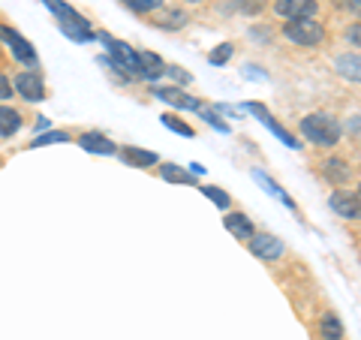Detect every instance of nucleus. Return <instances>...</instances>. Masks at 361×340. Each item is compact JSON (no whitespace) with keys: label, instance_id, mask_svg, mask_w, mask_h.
Here are the masks:
<instances>
[{"label":"nucleus","instance_id":"nucleus-23","mask_svg":"<svg viewBox=\"0 0 361 340\" xmlns=\"http://www.w3.org/2000/svg\"><path fill=\"white\" fill-rule=\"evenodd\" d=\"M160 121H163V127H166V130L180 133V135H187V139H193V135H196V130L190 127V123H184V121H180L178 115H163Z\"/></svg>","mask_w":361,"mask_h":340},{"label":"nucleus","instance_id":"nucleus-18","mask_svg":"<svg viewBox=\"0 0 361 340\" xmlns=\"http://www.w3.org/2000/svg\"><path fill=\"white\" fill-rule=\"evenodd\" d=\"M123 160H127V163H133V166H142V169H148V166H157V163H160V157H157L154 151L127 148V151H123Z\"/></svg>","mask_w":361,"mask_h":340},{"label":"nucleus","instance_id":"nucleus-10","mask_svg":"<svg viewBox=\"0 0 361 340\" xmlns=\"http://www.w3.org/2000/svg\"><path fill=\"white\" fill-rule=\"evenodd\" d=\"M244 109H247V111H253V115H256L259 121H262V123H265V127H268L271 133H274V135H277V139H280V142H283V145H286V148H298L295 135H292L289 130H283V127H280V123H277L274 118H271V115H268V109H265L262 103H247Z\"/></svg>","mask_w":361,"mask_h":340},{"label":"nucleus","instance_id":"nucleus-14","mask_svg":"<svg viewBox=\"0 0 361 340\" xmlns=\"http://www.w3.org/2000/svg\"><path fill=\"white\" fill-rule=\"evenodd\" d=\"M139 66H142V78H148V82H157L160 75H166V63L154 51H139Z\"/></svg>","mask_w":361,"mask_h":340},{"label":"nucleus","instance_id":"nucleus-1","mask_svg":"<svg viewBox=\"0 0 361 340\" xmlns=\"http://www.w3.org/2000/svg\"><path fill=\"white\" fill-rule=\"evenodd\" d=\"M301 127V135L313 145H319V148H334L337 142H341V123H337L331 115H325V111H313V115H304L298 121Z\"/></svg>","mask_w":361,"mask_h":340},{"label":"nucleus","instance_id":"nucleus-16","mask_svg":"<svg viewBox=\"0 0 361 340\" xmlns=\"http://www.w3.org/2000/svg\"><path fill=\"white\" fill-rule=\"evenodd\" d=\"M361 66H358V54L353 51V54H341L337 58V73H341L343 78H349L353 85H358V78H361Z\"/></svg>","mask_w":361,"mask_h":340},{"label":"nucleus","instance_id":"nucleus-3","mask_svg":"<svg viewBox=\"0 0 361 340\" xmlns=\"http://www.w3.org/2000/svg\"><path fill=\"white\" fill-rule=\"evenodd\" d=\"M283 37L292 45H301V49H313V45L325 42V28L316 18H295L283 28Z\"/></svg>","mask_w":361,"mask_h":340},{"label":"nucleus","instance_id":"nucleus-13","mask_svg":"<svg viewBox=\"0 0 361 340\" xmlns=\"http://www.w3.org/2000/svg\"><path fill=\"white\" fill-rule=\"evenodd\" d=\"M78 148L87 154H115V145H111V139L103 133H85L82 139H78Z\"/></svg>","mask_w":361,"mask_h":340},{"label":"nucleus","instance_id":"nucleus-31","mask_svg":"<svg viewBox=\"0 0 361 340\" xmlns=\"http://www.w3.org/2000/svg\"><path fill=\"white\" fill-rule=\"evenodd\" d=\"M346 6L353 9V13H358V0H346Z\"/></svg>","mask_w":361,"mask_h":340},{"label":"nucleus","instance_id":"nucleus-12","mask_svg":"<svg viewBox=\"0 0 361 340\" xmlns=\"http://www.w3.org/2000/svg\"><path fill=\"white\" fill-rule=\"evenodd\" d=\"M223 226L229 229L238 241H250V235L256 232L253 229V220L247 217V214H241V211H226V217H223Z\"/></svg>","mask_w":361,"mask_h":340},{"label":"nucleus","instance_id":"nucleus-7","mask_svg":"<svg viewBox=\"0 0 361 340\" xmlns=\"http://www.w3.org/2000/svg\"><path fill=\"white\" fill-rule=\"evenodd\" d=\"M13 87L18 90L21 99H27V103H39V99H45V82H42V75L37 70L18 73L13 78Z\"/></svg>","mask_w":361,"mask_h":340},{"label":"nucleus","instance_id":"nucleus-4","mask_svg":"<svg viewBox=\"0 0 361 340\" xmlns=\"http://www.w3.org/2000/svg\"><path fill=\"white\" fill-rule=\"evenodd\" d=\"M0 40H4V42L9 45V54H13V58H16L18 63H25V66H37V63H39L37 49H33V45H30L25 37H21L18 30L9 28V25L0 28Z\"/></svg>","mask_w":361,"mask_h":340},{"label":"nucleus","instance_id":"nucleus-27","mask_svg":"<svg viewBox=\"0 0 361 340\" xmlns=\"http://www.w3.org/2000/svg\"><path fill=\"white\" fill-rule=\"evenodd\" d=\"M166 73L175 78V82H180V85H190L193 82V75H190L187 70H180V66H166Z\"/></svg>","mask_w":361,"mask_h":340},{"label":"nucleus","instance_id":"nucleus-28","mask_svg":"<svg viewBox=\"0 0 361 340\" xmlns=\"http://www.w3.org/2000/svg\"><path fill=\"white\" fill-rule=\"evenodd\" d=\"M9 97H13V82H9V78L0 73V103H6Z\"/></svg>","mask_w":361,"mask_h":340},{"label":"nucleus","instance_id":"nucleus-2","mask_svg":"<svg viewBox=\"0 0 361 340\" xmlns=\"http://www.w3.org/2000/svg\"><path fill=\"white\" fill-rule=\"evenodd\" d=\"M42 4L58 16V28H61L63 37H70L73 42H94L97 40L94 33H90V21L78 16L73 6H66L63 0H42Z\"/></svg>","mask_w":361,"mask_h":340},{"label":"nucleus","instance_id":"nucleus-20","mask_svg":"<svg viewBox=\"0 0 361 340\" xmlns=\"http://www.w3.org/2000/svg\"><path fill=\"white\" fill-rule=\"evenodd\" d=\"M253 178H256V181H259V184H262V187H265V190L271 193V196L283 199V202H286V205H289V208H295V202H292V199L286 196V193H283V190H280V187L274 184V181H271V178H268V175L262 172V169H253Z\"/></svg>","mask_w":361,"mask_h":340},{"label":"nucleus","instance_id":"nucleus-24","mask_svg":"<svg viewBox=\"0 0 361 340\" xmlns=\"http://www.w3.org/2000/svg\"><path fill=\"white\" fill-rule=\"evenodd\" d=\"M232 54H235V49H232L229 42H223V45H217V49L208 54V61H211L214 66H223V63H229V61H232Z\"/></svg>","mask_w":361,"mask_h":340},{"label":"nucleus","instance_id":"nucleus-22","mask_svg":"<svg viewBox=\"0 0 361 340\" xmlns=\"http://www.w3.org/2000/svg\"><path fill=\"white\" fill-rule=\"evenodd\" d=\"M58 142H70V133H63V130H45L42 135L33 139L30 148H45V145H58Z\"/></svg>","mask_w":361,"mask_h":340},{"label":"nucleus","instance_id":"nucleus-25","mask_svg":"<svg viewBox=\"0 0 361 340\" xmlns=\"http://www.w3.org/2000/svg\"><path fill=\"white\" fill-rule=\"evenodd\" d=\"M123 4H127L133 13H154V9H160L163 6V0H123Z\"/></svg>","mask_w":361,"mask_h":340},{"label":"nucleus","instance_id":"nucleus-30","mask_svg":"<svg viewBox=\"0 0 361 340\" xmlns=\"http://www.w3.org/2000/svg\"><path fill=\"white\" fill-rule=\"evenodd\" d=\"M358 25H353V30H349V40H353V49H358Z\"/></svg>","mask_w":361,"mask_h":340},{"label":"nucleus","instance_id":"nucleus-8","mask_svg":"<svg viewBox=\"0 0 361 340\" xmlns=\"http://www.w3.org/2000/svg\"><path fill=\"white\" fill-rule=\"evenodd\" d=\"M316 0H274V13L283 16L286 21L295 18H316Z\"/></svg>","mask_w":361,"mask_h":340},{"label":"nucleus","instance_id":"nucleus-9","mask_svg":"<svg viewBox=\"0 0 361 340\" xmlns=\"http://www.w3.org/2000/svg\"><path fill=\"white\" fill-rule=\"evenodd\" d=\"M154 97L163 99V103H169V106H175V109H184V111H199L202 109L199 99L190 97L187 90H180V87H154Z\"/></svg>","mask_w":361,"mask_h":340},{"label":"nucleus","instance_id":"nucleus-21","mask_svg":"<svg viewBox=\"0 0 361 340\" xmlns=\"http://www.w3.org/2000/svg\"><path fill=\"white\" fill-rule=\"evenodd\" d=\"M202 193H205V199H211V202H214V205H217L220 211H229L232 199H229V193H226V190L214 187V184H202Z\"/></svg>","mask_w":361,"mask_h":340},{"label":"nucleus","instance_id":"nucleus-15","mask_svg":"<svg viewBox=\"0 0 361 340\" xmlns=\"http://www.w3.org/2000/svg\"><path fill=\"white\" fill-rule=\"evenodd\" d=\"M21 130V115L9 106H0V139H9Z\"/></svg>","mask_w":361,"mask_h":340},{"label":"nucleus","instance_id":"nucleus-19","mask_svg":"<svg viewBox=\"0 0 361 340\" xmlns=\"http://www.w3.org/2000/svg\"><path fill=\"white\" fill-rule=\"evenodd\" d=\"M160 175H163V181H169V184H193V175L184 172V169L175 166V163H163Z\"/></svg>","mask_w":361,"mask_h":340},{"label":"nucleus","instance_id":"nucleus-29","mask_svg":"<svg viewBox=\"0 0 361 340\" xmlns=\"http://www.w3.org/2000/svg\"><path fill=\"white\" fill-rule=\"evenodd\" d=\"M49 127H51V121H49V118H37V130H39V133H45Z\"/></svg>","mask_w":361,"mask_h":340},{"label":"nucleus","instance_id":"nucleus-17","mask_svg":"<svg viewBox=\"0 0 361 340\" xmlns=\"http://www.w3.org/2000/svg\"><path fill=\"white\" fill-rule=\"evenodd\" d=\"M319 328H322V337L325 340H343V334H346L343 332V322H341V316H337V313H325Z\"/></svg>","mask_w":361,"mask_h":340},{"label":"nucleus","instance_id":"nucleus-6","mask_svg":"<svg viewBox=\"0 0 361 340\" xmlns=\"http://www.w3.org/2000/svg\"><path fill=\"white\" fill-rule=\"evenodd\" d=\"M329 205H331V211L337 214V217H343V220H358V214H361V199H358V193H355V190H346V187H337V190L331 193Z\"/></svg>","mask_w":361,"mask_h":340},{"label":"nucleus","instance_id":"nucleus-32","mask_svg":"<svg viewBox=\"0 0 361 340\" xmlns=\"http://www.w3.org/2000/svg\"><path fill=\"white\" fill-rule=\"evenodd\" d=\"M187 4H202V0H187Z\"/></svg>","mask_w":361,"mask_h":340},{"label":"nucleus","instance_id":"nucleus-26","mask_svg":"<svg viewBox=\"0 0 361 340\" xmlns=\"http://www.w3.org/2000/svg\"><path fill=\"white\" fill-rule=\"evenodd\" d=\"M199 111H202V118H205V121H208V123H211V127H214V130H217V133H229V127H226V123H223V121H220L217 115H214V111H211V109H205V106H202Z\"/></svg>","mask_w":361,"mask_h":340},{"label":"nucleus","instance_id":"nucleus-11","mask_svg":"<svg viewBox=\"0 0 361 340\" xmlns=\"http://www.w3.org/2000/svg\"><path fill=\"white\" fill-rule=\"evenodd\" d=\"M322 175H325V181H331V184L346 187L349 181L355 178V169L349 166L346 160H341V157H329V160L322 163Z\"/></svg>","mask_w":361,"mask_h":340},{"label":"nucleus","instance_id":"nucleus-5","mask_svg":"<svg viewBox=\"0 0 361 340\" xmlns=\"http://www.w3.org/2000/svg\"><path fill=\"white\" fill-rule=\"evenodd\" d=\"M247 247H250V253L256 259H262V262H277L280 256H283V241H280L277 235H268V232H253L250 241H247Z\"/></svg>","mask_w":361,"mask_h":340}]
</instances>
